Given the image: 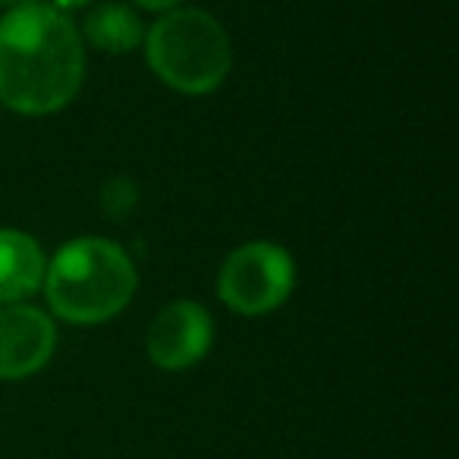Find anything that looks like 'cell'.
Returning <instances> with one entry per match:
<instances>
[{
  "label": "cell",
  "mask_w": 459,
  "mask_h": 459,
  "mask_svg": "<svg viewBox=\"0 0 459 459\" xmlns=\"http://www.w3.org/2000/svg\"><path fill=\"white\" fill-rule=\"evenodd\" d=\"M85 48L76 22L45 0H22L0 16V104L48 117L79 95Z\"/></svg>",
  "instance_id": "obj_1"
},
{
  "label": "cell",
  "mask_w": 459,
  "mask_h": 459,
  "mask_svg": "<svg viewBox=\"0 0 459 459\" xmlns=\"http://www.w3.org/2000/svg\"><path fill=\"white\" fill-rule=\"evenodd\" d=\"M48 306L70 325H101L129 306L139 274L120 243L104 237H79L57 249L45 268Z\"/></svg>",
  "instance_id": "obj_2"
},
{
  "label": "cell",
  "mask_w": 459,
  "mask_h": 459,
  "mask_svg": "<svg viewBox=\"0 0 459 459\" xmlns=\"http://www.w3.org/2000/svg\"><path fill=\"white\" fill-rule=\"evenodd\" d=\"M152 73L183 95H211L233 66V48L223 26L204 10H170L145 32Z\"/></svg>",
  "instance_id": "obj_3"
},
{
  "label": "cell",
  "mask_w": 459,
  "mask_h": 459,
  "mask_svg": "<svg viewBox=\"0 0 459 459\" xmlns=\"http://www.w3.org/2000/svg\"><path fill=\"white\" fill-rule=\"evenodd\" d=\"M296 287V262L283 246L255 239L227 255L217 271V296L239 315H268L290 299Z\"/></svg>",
  "instance_id": "obj_4"
},
{
  "label": "cell",
  "mask_w": 459,
  "mask_h": 459,
  "mask_svg": "<svg viewBox=\"0 0 459 459\" xmlns=\"http://www.w3.org/2000/svg\"><path fill=\"white\" fill-rule=\"evenodd\" d=\"M214 343V321L202 302L177 299L154 315L145 350L158 368L183 371L198 365Z\"/></svg>",
  "instance_id": "obj_5"
},
{
  "label": "cell",
  "mask_w": 459,
  "mask_h": 459,
  "mask_svg": "<svg viewBox=\"0 0 459 459\" xmlns=\"http://www.w3.org/2000/svg\"><path fill=\"white\" fill-rule=\"evenodd\" d=\"M57 327L51 315L26 302L0 306V381H26L51 362Z\"/></svg>",
  "instance_id": "obj_6"
},
{
  "label": "cell",
  "mask_w": 459,
  "mask_h": 459,
  "mask_svg": "<svg viewBox=\"0 0 459 459\" xmlns=\"http://www.w3.org/2000/svg\"><path fill=\"white\" fill-rule=\"evenodd\" d=\"M45 252L22 230H0V306L29 299L45 283Z\"/></svg>",
  "instance_id": "obj_7"
},
{
  "label": "cell",
  "mask_w": 459,
  "mask_h": 459,
  "mask_svg": "<svg viewBox=\"0 0 459 459\" xmlns=\"http://www.w3.org/2000/svg\"><path fill=\"white\" fill-rule=\"evenodd\" d=\"M79 35L104 54H129L145 41L139 13H133V7H126V4H98L85 16Z\"/></svg>",
  "instance_id": "obj_8"
},
{
  "label": "cell",
  "mask_w": 459,
  "mask_h": 459,
  "mask_svg": "<svg viewBox=\"0 0 459 459\" xmlns=\"http://www.w3.org/2000/svg\"><path fill=\"white\" fill-rule=\"evenodd\" d=\"M139 204V186L129 177H114L101 186V211L110 221H126Z\"/></svg>",
  "instance_id": "obj_9"
},
{
  "label": "cell",
  "mask_w": 459,
  "mask_h": 459,
  "mask_svg": "<svg viewBox=\"0 0 459 459\" xmlns=\"http://www.w3.org/2000/svg\"><path fill=\"white\" fill-rule=\"evenodd\" d=\"M142 10H154V13H170V10H177L183 0H135Z\"/></svg>",
  "instance_id": "obj_10"
},
{
  "label": "cell",
  "mask_w": 459,
  "mask_h": 459,
  "mask_svg": "<svg viewBox=\"0 0 459 459\" xmlns=\"http://www.w3.org/2000/svg\"><path fill=\"white\" fill-rule=\"evenodd\" d=\"M85 4H91V0H54L51 7H57L60 13L70 16V10H79V7H85Z\"/></svg>",
  "instance_id": "obj_11"
},
{
  "label": "cell",
  "mask_w": 459,
  "mask_h": 459,
  "mask_svg": "<svg viewBox=\"0 0 459 459\" xmlns=\"http://www.w3.org/2000/svg\"><path fill=\"white\" fill-rule=\"evenodd\" d=\"M16 4H22V0H0V7H4V10H10V7H16Z\"/></svg>",
  "instance_id": "obj_12"
}]
</instances>
